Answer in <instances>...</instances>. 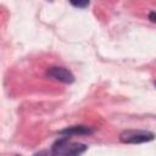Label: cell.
Instances as JSON below:
<instances>
[{"mask_svg": "<svg viewBox=\"0 0 156 156\" xmlns=\"http://www.w3.org/2000/svg\"><path fill=\"white\" fill-rule=\"evenodd\" d=\"M94 133V129L88 127V126H71V127H66L65 129H61L58 132V134L63 135V136H72V135H90Z\"/></svg>", "mask_w": 156, "mask_h": 156, "instance_id": "obj_4", "label": "cell"}, {"mask_svg": "<svg viewBox=\"0 0 156 156\" xmlns=\"http://www.w3.org/2000/svg\"><path fill=\"white\" fill-rule=\"evenodd\" d=\"M50 1H52V0H50Z\"/></svg>", "mask_w": 156, "mask_h": 156, "instance_id": "obj_7", "label": "cell"}, {"mask_svg": "<svg viewBox=\"0 0 156 156\" xmlns=\"http://www.w3.org/2000/svg\"><path fill=\"white\" fill-rule=\"evenodd\" d=\"M68 1L71 5H73L74 7H78V9H85L90 4V0H68Z\"/></svg>", "mask_w": 156, "mask_h": 156, "instance_id": "obj_5", "label": "cell"}, {"mask_svg": "<svg viewBox=\"0 0 156 156\" xmlns=\"http://www.w3.org/2000/svg\"><path fill=\"white\" fill-rule=\"evenodd\" d=\"M46 76L49 78H52L55 80H58L61 83H65V84H71L74 82V76L73 73L65 68V67H58V66H54V67H50L48 71H46Z\"/></svg>", "mask_w": 156, "mask_h": 156, "instance_id": "obj_3", "label": "cell"}, {"mask_svg": "<svg viewBox=\"0 0 156 156\" xmlns=\"http://www.w3.org/2000/svg\"><path fill=\"white\" fill-rule=\"evenodd\" d=\"M149 18H150V21H151V22H155V21H156V20H155V11H151V12H150Z\"/></svg>", "mask_w": 156, "mask_h": 156, "instance_id": "obj_6", "label": "cell"}, {"mask_svg": "<svg viewBox=\"0 0 156 156\" xmlns=\"http://www.w3.org/2000/svg\"><path fill=\"white\" fill-rule=\"evenodd\" d=\"M88 150V146L82 143H76L69 139V136H62L57 139L51 145V154L52 155H82Z\"/></svg>", "mask_w": 156, "mask_h": 156, "instance_id": "obj_1", "label": "cell"}, {"mask_svg": "<svg viewBox=\"0 0 156 156\" xmlns=\"http://www.w3.org/2000/svg\"><path fill=\"white\" fill-rule=\"evenodd\" d=\"M155 139V134L149 130L127 129L119 134V140L124 144H141L149 143Z\"/></svg>", "mask_w": 156, "mask_h": 156, "instance_id": "obj_2", "label": "cell"}]
</instances>
